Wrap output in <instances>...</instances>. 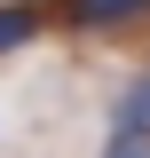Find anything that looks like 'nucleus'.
I'll list each match as a JSON object with an SVG mask.
<instances>
[{"label": "nucleus", "mask_w": 150, "mask_h": 158, "mask_svg": "<svg viewBox=\"0 0 150 158\" xmlns=\"http://www.w3.org/2000/svg\"><path fill=\"white\" fill-rule=\"evenodd\" d=\"M103 158H150V142H127V135H111V142H103Z\"/></svg>", "instance_id": "4"}, {"label": "nucleus", "mask_w": 150, "mask_h": 158, "mask_svg": "<svg viewBox=\"0 0 150 158\" xmlns=\"http://www.w3.org/2000/svg\"><path fill=\"white\" fill-rule=\"evenodd\" d=\"M111 135L150 142V63H142V71H127V87L111 95Z\"/></svg>", "instance_id": "2"}, {"label": "nucleus", "mask_w": 150, "mask_h": 158, "mask_svg": "<svg viewBox=\"0 0 150 158\" xmlns=\"http://www.w3.org/2000/svg\"><path fill=\"white\" fill-rule=\"evenodd\" d=\"M48 0H0V56H24L40 32H48Z\"/></svg>", "instance_id": "3"}, {"label": "nucleus", "mask_w": 150, "mask_h": 158, "mask_svg": "<svg viewBox=\"0 0 150 158\" xmlns=\"http://www.w3.org/2000/svg\"><path fill=\"white\" fill-rule=\"evenodd\" d=\"M56 16L71 32H127V24H150V0H56Z\"/></svg>", "instance_id": "1"}]
</instances>
